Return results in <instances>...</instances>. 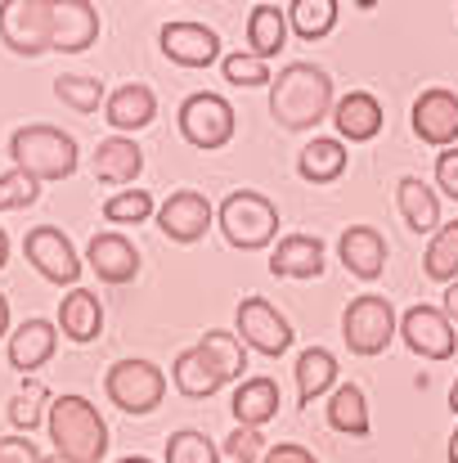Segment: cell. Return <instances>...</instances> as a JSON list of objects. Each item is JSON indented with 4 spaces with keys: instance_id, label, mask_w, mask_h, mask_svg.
Listing matches in <instances>:
<instances>
[{
    "instance_id": "c3c4849f",
    "label": "cell",
    "mask_w": 458,
    "mask_h": 463,
    "mask_svg": "<svg viewBox=\"0 0 458 463\" xmlns=\"http://www.w3.org/2000/svg\"><path fill=\"white\" fill-rule=\"evenodd\" d=\"M450 410L458 414V378H454V387H450Z\"/></svg>"
},
{
    "instance_id": "8992f818",
    "label": "cell",
    "mask_w": 458,
    "mask_h": 463,
    "mask_svg": "<svg viewBox=\"0 0 458 463\" xmlns=\"http://www.w3.org/2000/svg\"><path fill=\"white\" fill-rule=\"evenodd\" d=\"M175 127H180V136H184L193 149H207V154H211V149H225V145L234 140L238 118H234V104H229L225 95L198 90V95H189V99L180 104Z\"/></svg>"
},
{
    "instance_id": "f6af8a7d",
    "label": "cell",
    "mask_w": 458,
    "mask_h": 463,
    "mask_svg": "<svg viewBox=\"0 0 458 463\" xmlns=\"http://www.w3.org/2000/svg\"><path fill=\"white\" fill-rule=\"evenodd\" d=\"M9 333V302H5V293H0V337Z\"/></svg>"
},
{
    "instance_id": "bcb514c9",
    "label": "cell",
    "mask_w": 458,
    "mask_h": 463,
    "mask_svg": "<svg viewBox=\"0 0 458 463\" xmlns=\"http://www.w3.org/2000/svg\"><path fill=\"white\" fill-rule=\"evenodd\" d=\"M5 266H9V234L0 230V270H5Z\"/></svg>"
},
{
    "instance_id": "b9f144b4",
    "label": "cell",
    "mask_w": 458,
    "mask_h": 463,
    "mask_svg": "<svg viewBox=\"0 0 458 463\" xmlns=\"http://www.w3.org/2000/svg\"><path fill=\"white\" fill-rule=\"evenodd\" d=\"M0 463H45L32 437H0Z\"/></svg>"
},
{
    "instance_id": "e575fe53",
    "label": "cell",
    "mask_w": 458,
    "mask_h": 463,
    "mask_svg": "<svg viewBox=\"0 0 458 463\" xmlns=\"http://www.w3.org/2000/svg\"><path fill=\"white\" fill-rule=\"evenodd\" d=\"M50 401H54V396L45 392V383H36V378H32V383H27V387H23V392L9 401V423H14V432H18V437H23V432L32 437V432L45 423V414H50Z\"/></svg>"
},
{
    "instance_id": "2e32d148",
    "label": "cell",
    "mask_w": 458,
    "mask_h": 463,
    "mask_svg": "<svg viewBox=\"0 0 458 463\" xmlns=\"http://www.w3.org/2000/svg\"><path fill=\"white\" fill-rule=\"evenodd\" d=\"M99 41V9L90 0H54V36L50 50L81 54Z\"/></svg>"
},
{
    "instance_id": "ffe728a7",
    "label": "cell",
    "mask_w": 458,
    "mask_h": 463,
    "mask_svg": "<svg viewBox=\"0 0 458 463\" xmlns=\"http://www.w3.org/2000/svg\"><path fill=\"white\" fill-rule=\"evenodd\" d=\"M171 383H175L180 396H189V401H207V396H216L229 378H225V369H220V364L193 342L189 351L175 355V364H171Z\"/></svg>"
},
{
    "instance_id": "52a82bcc",
    "label": "cell",
    "mask_w": 458,
    "mask_h": 463,
    "mask_svg": "<svg viewBox=\"0 0 458 463\" xmlns=\"http://www.w3.org/2000/svg\"><path fill=\"white\" fill-rule=\"evenodd\" d=\"M54 36V0H9L0 5V41L23 59L50 54Z\"/></svg>"
},
{
    "instance_id": "83f0119b",
    "label": "cell",
    "mask_w": 458,
    "mask_h": 463,
    "mask_svg": "<svg viewBox=\"0 0 458 463\" xmlns=\"http://www.w3.org/2000/svg\"><path fill=\"white\" fill-rule=\"evenodd\" d=\"M346 162H351V154L337 136H314L297 154V171H302L305 184H332L346 175Z\"/></svg>"
},
{
    "instance_id": "4dcf8cb0",
    "label": "cell",
    "mask_w": 458,
    "mask_h": 463,
    "mask_svg": "<svg viewBox=\"0 0 458 463\" xmlns=\"http://www.w3.org/2000/svg\"><path fill=\"white\" fill-rule=\"evenodd\" d=\"M423 275L436 279V284H445V288L458 284V221H445L432 234V243L423 252Z\"/></svg>"
},
{
    "instance_id": "9a60e30c",
    "label": "cell",
    "mask_w": 458,
    "mask_h": 463,
    "mask_svg": "<svg viewBox=\"0 0 458 463\" xmlns=\"http://www.w3.org/2000/svg\"><path fill=\"white\" fill-rule=\"evenodd\" d=\"M86 266L99 275V284H131L140 275V248L122 230H99L86 243Z\"/></svg>"
},
{
    "instance_id": "7a4b0ae2",
    "label": "cell",
    "mask_w": 458,
    "mask_h": 463,
    "mask_svg": "<svg viewBox=\"0 0 458 463\" xmlns=\"http://www.w3.org/2000/svg\"><path fill=\"white\" fill-rule=\"evenodd\" d=\"M45 428H50L54 459H63V463H104V455H108V423H104V414H99L86 396H77V392L50 401Z\"/></svg>"
},
{
    "instance_id": "e0dca14e",
    "label": "cell",
    "mask_w": 458,
    "mask_h": 463,
    "mask_svg": "<svg viewBox=\"0 0 458 463\" xmlns=\"http://www.w3.org/2000/svg\"><path fill=\"white\" fill-rule=\"evenodd\" d=\"M59 351V324L50 319H23L9 337H5V355L18 373H36L41 364H50Z\"/></svg>"
},
{
    "instance_id": "9c48e42d",
    "label": "cell",
    "mask_w": 458,
    "mask_h": 463,
    "mask_svg": "<svg viewBox=\"0 0 458 463\" xmlns=\"http://www.w3.org/2000/svg\"><path fill=\"white\" fill-rule=\"evenodd\" d=\"M23 257H27V266H36V275L41 279H50V284H59V288H77V279H81V257H77V248H72V239L59 230V225H36V230H27L23 234Z\"/></svg>"
},
{
    "instance_id": "484cf974",
    "label": "cell",
    "mask_w": 458,
    "mask_h": 463,
    "mask_svg": "<svg viewBox=\"0 0 458 463\" xmlns=\"http://www.w3.org/2000/svg\"><path fill=\"white\" fill-rule=\"evenodd\" d=\"M59 333L77 346H86L104 333V307L90 288H68V298L59 302Z\"/></svg>"
},
{
    "instance_id": "d590c367",
    "label": "cell",
    "mask_w": 458,
    "mask_h": 463,
    "mask_svg": "<svg viewBox=\"0 0 458 463\" xmlns=\"http://www.w3.org/2000/svg\"><path fill=\"white\" fill-rule=\"evenodd\" d=\"M149 216H157V203H153L149 189H140V184L104 198V221H108V225H140V221H149Z\"/></svg>"
},
{
    "instance_id": "277c9868",
    "label": "cell",
    "mask_w": 458,
    "mask_h": 463,
    "mask_svg": "<svg viewBox=\"0 0 458 463\" xmlns=\"http://www.w3.org/2000/svg\"><path fill=\"white\" fill-rule=\"evenodd\" d=\"M216 225L229 248L261 252V248H275V239H279V207H275V198H266L257 189H234L216 207Z\"/></svg>"
},
{
    "instance_id": "ee69618b",
    "label": "cell",
    "mask_w": 458,
    "mask_h": 463,
    "mask_svg": "<svg viewBox=\"0 0 458 463\" xmlns=\"http://www.w3.org/2000/svg\"><path fill=\"white\" fill-rule=\"evenodd\" d=\"M445 315H450V324H458V284H450V288H445Z\"/></svg>"
},
{
    "instance_id": "cb8c5ba5",
    "label": "cell",
    "mask_w": 458,
    "mask_h": 463,
    "mask_svg": "<svg viewBox=\"0 0 458 463\" xmlns=\"http://www.w3.org/2000/svg\"><path fill=\"white\" fill-rule=\"evenodd\" d=\"M396 203H400V216L414 234H436L441 230V194L423 175H400L396 180Z\"/></svg>"
},
{
    "instance_id": "681fc988",
    "label": "cell",
    "mask_w": 458,
    "mask_h": 463,
    "mask_svg": "<svg viewBox=\"0 0 458 463\" xmlns=\"http://www.w3.org/2000/svg\"><path fill=\"white\" fill-rule=\"evenodd\" d=\"M117 463H153V459H145V455H126V459H117Z\"/></svg>"
},
{
    "instance_id": "d6a6232c",
    "label": "cell",
    "mask_w": 458,
    "mask_h": 463,
    "mask_svg": "<svg viewBox=\"0 0 458 463\" xmlns=\"http://www.w3.org/2000/svg\"><path fill=\"white\" fill-rule=\"evenodd\" d=\"M54 99L72 113H95L99 104H108L104 95V81L99 77H86V72H63L54 77Z\"/></svg>"
},
{
    "instance_id": "f546056e",
    "label": "cell",
    "mask_w": 458,
    "mask_h": 463,
    "mask_svg": "<svg viewBox=\"0 0 458 463\" xmlns=\"http://www.w3.org/2000/svg\"><path fill=\"white\" fill-rule=\"evenodd\" d=\"M328 428L346 437H369V396L360 383H337L328 396Z\"/></svg>"
},
{
    "instance_id": "4fadbf2b",
    "label": "cell",
    "mask_w": 458,
    "mask_h": 463,
    "mask_svg": "<svg viewBox=\"0 0 458 463\" xmlns=\"http://www.w3.org/2000/svg\"><path fill=\"white\" fill-rule=\"evenodd\" d=\"M216 221V207L198 189H175L166 203H157V230L171 243H198Z\"/></svg>"
},
{
    "instance_id": "1f68e13d",
    "label": "cell",
    "mask_w": 458,
    "mask_h": 463,
    "mask_svg": "<svg viewBox=\"0 0 458 463\" xmlns=\"http://www.w3.org/2000/svg\"><path fill=\"white\" fill-rule=\"evenodd\" d=\"M337 14H341L337 0H293L288 5V27L302 41H323L337 27Z\"/></svg>"
},
{
    "instance_id": "ac0fdd59",
    "label": "cell",
    "mask_w": 458,
    "mask_h": 463,
    "mask_svg": "<svg viewBox=\"0 0 458 463\" xmlns=\"http://www.w3.org/2000/svg\"><path fill=\"white\" fill-rule=\"evenodd\" d=\"M337 257H341V266H346L355 279L373 284V279H382V270H387V239H382V230H373V225H351V230H341V239H337Z\"/></svg>"
},
{
    "instance_id": "d6986e66",
    "label": "cell",
    "mask_w": 458,
    "mask_h": 463,
    "mask_svg": "<svg viewBox=\"0 0 458 463\" xmlns=\"http://www.w3.org/2000/svg\"><path fill=\"white\" fill-rule=\"evenodd\" d=\"M382 99L378 95H369V90H351V95H341L337 104H332V127H337V140L346 145H364V140H373L378 131H382Z\"/></svg>"
},
{
    "instance_id": "7bdbcfd3",
    "label": "cell",
    "mask_w": 458,
    "mask_h": 463,
    "mask_svg": "<svg viewBox=\"0 0 458 463\" xmlns=\"http://www.w3.org/2000/svg\"><path fill=\"white\" fill-rule=\"evenodd\" d=\"M261 463H319L305 446H297V441H279V446H270L266 450V459Z\"/></svg>"
},
{
    "instance_id": "74e56055",
    "label": "cell",
    "mask_w": 458,
    "mask_h": 463,
    "mask_svg": "<svg viewBox=\"0 0 458 463\" xmlns=\"http://www.w3.org/2000/svg\"><path fill=\"white\" fill-rule=\"evenodd\" d=\"M220 72H225V81L229 86H270L275 77H270V63L266 59H257L252 50H229L225 59H220Z\"/></svg>"
},
{
    "instance_id": "836d02e7",
    "label": "cell",
    "mask_w": 458,
    "mask_h": 463,
    "mask_svg": "<svg viewBox=\"0 0 458 463\" xmlns=\"http://www.w3.org/2000/svg\"><path fill=\"white\" fill-rule=\"evenodd\" d=\"M198 346H202L220 369H225V378H229V383L248 373V346H243V337H238V333H229V328H207V333L198 337Z\"/></svg>"
},
{
    "instance_id": "30bf717a",
    "label": "cell",
    "mask_w": 458,
    "mask_h": 463,
    "mask_svg": "<svg viewBox=\"0 0 458 463\" xmlns=\"http://www.w3.org/2000/svg\"><path fill=\"white\" fill-rule=\"evenodd\" d=\"M234 324H238L243 346H252L261 355H284L293 346V337H297L288 315H279V307L266 302V298H243L238 310H234Z\"/></svg>"
},
{
    "instance_id": "f35d334b",
    "label": "cell",
    "mask_w": 458,
    "mask_h": 463,
    "mask_svg": "<svg viewBox=\"0 0 458 463\" xmlns=\"http://www.w3.org/2000/svg\"><path fill=\"white\" fill-rule=\"evenodd\" d=\"M41 198V180L36 175H27V171H18V166H9L5 175H0V212H23V207H32Z\"/></svg>"
},
{
    "instance_id": "8d00e7d4",
    "label": "cell",
    "mask_w": 458,
    "mask_h": 463,
    "mask_svg": "<svg viewBox=\"0 0 458 463\" xmlns=\"http://www.w3.org/2000/svg\"><path fill=\"white\" fill-rule=\"evenodd\" d=\"M166 463H220V446L198 428H180L166 437Z\"/></svg>"
},
{
    "instance_id": "603a6c76",
    "label": "cell",
    "mask_w": 458,
    "mask_h": 463,
    "mask_svg": "<svg viewBox=\"0 0 458 463\" xmlns=\"http://www.w3.org/2000/svg\"><path fill=\"white\" fill-rule=\"evenodd\" d=\"M270 275H279V279H319L323 275V243L314 234H284L270 252Z\"/></svg>"
},
{
    "instance_id": "8fae6325",
    "label": "cell",
    "mask_w": 458,
    "mask_h": 463,
    "mask_svg": "<svg viewBox=\"0 0 458 463\" xmlns=\"http://www.w3.org/2000/svg\"><path fill=\"white\" fill-rule=\"evenodd\" d=\"M157 45H162V54H166L175 68H211V63L225 59V54H220V32L207 27V23H193V18L162 23Z\"/></svg>"
},
{
    "instance_id": "7402d4cb",
    "label": "cell",
    "mask_w": 458,
    "mask_h": 463,
    "mask_svg": "<svg viewBox=\"0 0 458 463\" xmlns=\"http://www.w3.org/2000/svg\"><path fill=\"white\" fill-rule=\"evenodd\" d=\"M140 171H145V149L131 136L99 140V149H95V180L117 184V189H136Z\"/></svg>"
},
{
    "instance_id": "6da1fadb",
    "label": "cell",
    "mask_w": 458,
    "mask_h": 463,
    "mask_svg": "<svg viewBox=\"0 0 458 463\" xmlns=\"http://www.w3.org/2000/svg\"><path fill=\"white\" fill-rule=\"evenodd\" d=\"M332 104H337L332 77H328V68H319L310 59H297V63L279 68V77L270 81V118L284 131L319 127L323 118H332Z\"/></svg>"
},
{
    "instance_id": "7dc6e473",
    "label": "cell",
    "mask_w": 458,
    "mask_h": 463,
    "mask_svg": "<svg viewBox=\"0 0 458 463\" xmlns=\"http://www.w3.org/2000/svg\"><path fill=\"white\" fill-rule=\"evenodd\" d=\"M450 463H458V428H454V437H450Z\"/></svg>"
},
{
    "instance_id": "ba28073f",
    "label": "cell",
    "mask_w": 458,
    "mask_h": 463,
    "mask_svg": "<svg viewBox=\"0 0 458 463\" xmlns=\"http://www.w3.org/2000/svg\"><path fill=\"white\" fill-rule=\"evenodd\" d=\"M400 333V319H396V307L378 293H364L355 298L351 307L341 310V337L355 355H382L391 346V337Z\"/></svg>"
},
{
    "instance_id": "ab89813d",
    "label": "cell",
    "mask_w": 458,
    "mask_h": 463,
    "mask_svg": "<svg viewBox=\"0 0 458 463\" xmlns=\"http://www.w3.org/2000/svg\"><path fill=\"white\" fill-rule=\"evenodd\" d=\"M266 437H261V428H234L229 437H225V455L234 463H261L266 459Z\"/></svg>"
},
{
    "instance_id": "5bb4252c",
    "label": "cell",
    "mask_w": 458,
    "mask_h": 463,
    "mask_svg": "<svg viewBox=\"0 0 458 463\" xmlns=\"http://www.w3.org/2000/svg\"><path fill=\"white\" fill-rule=\"evenodd\" d=\"M409 122H414V136H418L423 145H432V149H454V140H458V95L450 90V86H432V90H423V95L414 99Z\"/></svg>"
},
{
    "instance_id": "7c38bea8",
    "label": "cell",
    "mask_w": 458,
    "mask_h": 463,
    "mask_svg": "<svg viewBox=\"0 0 458 463\" xmlns=\"http://www.w3.org/2000/svg\"><path fill=\"white\" fill-rule=\"evenodd\" d=\"M400 337L423 360H450L458 346V333H454V324H450V315L441 307H427V302H418V307H409L400 315Z\"/></svg>"
},
{
    "instance_id": "3957f363",
    "label": "cell",
    "mask_w": 458,
    "mask_h": 463,
    "mask_svg": "<svg viewBox=\"0 0 458 463\" xmlns=\"http://www.w3.org/2000/svg\"><path fill=\"white\" fill-rule=\"evenodd\" d=\"M9 157H14L18 171L36 175L41 184L68 180V175L77 171V162H81V157H77V140H72L68 131H59V127H45V122L18 127V131L9 136Z\"/></svg>"
},
{
    "instance_id": "d4e9b609",
    "label": "cell",
    "mask_w": 458,
    "mask_h": 463,
    "mask_svg": "<svg viewBox=\"0 0 458 463\" xmlns=\"http://www.w3.org/2000/svg\"><path fill=\"white\" fill-rule=\"evenodd\" d=\"M279 405H284L279 383H275V378H266V373L243 378V383L234 387V401H229V410H234L238 428H266V423L279 414Z\"/></svg>"
},
{
    "instance_id": "44dd1931",
    "label": "cell",
    "mask_w": 458,
    "mask_h": 463,
    "mask_svg": "<svg viewBox=\"0 0 458 463\" xmlns=\"http://www.w3.org/2000/svg\"><path fill=\"white\" fill-rule=\"evenodd\" d=\"M104 118H108V127H113L117 136H131V131L153 127V118H157V95H153V86H145V81L117 86V90L108 95V104H104Z\"/></svg>"
},
{
    "instance_id": "4316f807",
    "label": "cell",
    "mask_w": 458,
    "mask_h": 463,
    "mask_svg": "<svg viewBox=\"0 0 458 463\" xmlns=\"http://www.w3.org/2000/svg\"><path fill=\"white\" fill-rule=\"evenodd\" d=\"M337 387V355L328 346H305L297 355V405L310 410L319 396H332Z\"/></svg>"
},
{
    "instance_id": "f1b7e54d",
    "label": "cell",
    "mask_w": 458,
    "mask_h": 463,
    "mask_svg": "<svg viewBox=\"0 0 458 463\" xmlns=\"http://www.w3.org/2000/svg\"><path fill=\"white\" fill-rule=\"evenodd\" d=\"M288 41V5H257L248 14V50L257 59H275Z\"/></svg>"
},
{
    "instance_id": "f907efd6",
    "label": "cell",
    "mask_w": 458,
    "mask_h": 463,
    "mask_svg": "<svg viewBox=\"0 0 458 463\" xmlns=\"http://www.w3.org/2000/svg\"><path fill=\"white\" fill-rule=\"evenodd\" d=\"M45 463H63V459H45Z\"/></svg>"
},
{
    "instance_id": "60d3db41",
    "label": "cell",
    "mask_w": 458,
    "mask_h": 463,
    "mask_svg": "<svg viewBox=\"0 0 458 463\" xmlns=\"http://www.w3.org/2000/svg\"><path fill=\"white\" fill-rule=\"evenodd\" d=\"M436 194H445V198L458 203V145L454 149H441V157H436Z\"/></svg>"
},
{
    "instance_id": "5b68a950",
    "label": "cell",
    "mask_w": 458,
    "mask_h": 463,
    "mask_svg": "<svg viewBox=\"0 0 458 463\" xmlns=\"http://www.w3.org/2000/svg\"><path fill=\"white\" fill-rule=\"evenodd\" d=\"M104 392L108 401L122 410V414H153L162 401H166V373L153 364V360H113L108 373H104Z\"/></svg>"
}]
</instances>
